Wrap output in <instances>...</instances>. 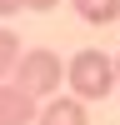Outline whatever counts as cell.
<instances>
[{
    "label": "cell",
    "instance_id": "cell-1",
    "mask_svg": "<svg viewBox=\"0 0 120 125\" xmlns=\"http://www.w3.org/2000/svg\"><path fill=\"white\" fill-rule=\"evenodd\" d=\"M65 80H70V95L105 100L110 85H115V60H110L105 50H75V60L65 65Z\"/></svg>",
    "mask_w": 120,
    "mask_h": 125
},
{
    "label": "cell",
    "instance_id": "cell-2",
    "mask_svg": "<svg viewBox=\"0 0 120 125\" xmlns=\"http://www.w3.org/2000/svg\"><path fill=\"white\" fill-rule=\"evenodd\" d=\"M60 80H65V65H60V55H50V50H20L15 60V85L30 90V95H60Z\"/></svg>",
    "mask_w": 120,
    "mask_h": 125
},
{
    "label": "cell",
    "instance_id": "cell-3",
    "mask_svg": "<svg viewBox=\"0 0 120 125\" xmlns=\"http://www.w3.org/2000/svg\"><path fill=\"white\" fill-rule=\"evenodd\" d=\"M40 110H35V95L20 90L15 80H0V125H30Z\"/></svg>",
    "mask_w": 120,
    "mask_h": 125
},
{
    "label": "cell",
    "instance_id": "cell-4",
    "mask_svg": "<svg viewBox=\"0 0 120 125\" xmlns=\"http://www.w3.org/2000/svg\"><path fill=\"white\" fill-rule=\"evenodd\" d=\"M35 125H85V100L80 95H50V105L35 115Z\"/></svg>",
    "mask_w": 120,
    "mask_h": 125
},
{
    "label": "cell",
    "instance_id": "cell-5",
    "mask_svg": "<svg viewBox=\"0 0 120 125\" xmlns=\"http://www.w3.org/2000/svg\"><path fill=\"white\" fill-rule=\"evenodd\" d=\"M75 15L85 25H110L120 20V0H75Z\"/></svg>",
    "mask_w": 120,
    "mask_h": 125
},
{
    "label": "cell",
    "instance_id": "cell-6",
    "mask_svg": "<svg viewBox=\"0 0 120 125\" xmlns=\"http://www.w3.org/2000/svg\"><path fill=\"white\" fill-rule=\"evenodd\" d=\"M15 60H20V35L0 25V80H10V75H15Z\"/></svg>",
    "mask_w": 120,
    "mask_h": 125
},
{
    "label": "cell",
    "instance_id": "cell-7",
    "mask_svg": "<svg viewBox=\"0 0 120 125\" xmlns=\"http://www.w3.org/2000/svg\"><path fill=\"white\" fill-rule=\"evenodd\" d=\"M20 5H25V10H55L60 0H20Z\"/></svg>",
    "mask_w": 120,
    "mask_h": 125
},
{
    "label": "cell",
    "instance_id": "cell-8",
    "mask_svg": "<svg viewBox=\"0 0 120 125\" xmlns=\"http://www.w3.org/2000/svg\"><path fill=\"white\" fill-rule=\"evenodd\" d=\"M20 10V0H0V15H15Z\"/></svg>",
    "mask_w": 120,
    "mask_h": 125
},
{
    "label": "cell",
    "instance_id": "cell-9",
    "mask_svg": "<svg viewBox=\"0 0 120 125\" xmlns=\"http://www.w3.org/2000/svg\"><path fill=\"white\" fill-rule=\"evenodd\" d=\"M115 85H120V55H115Z\"/></svg>",
    "mask_w": 120,
    "mask_h": 125
}]
</instances>
